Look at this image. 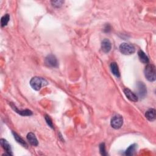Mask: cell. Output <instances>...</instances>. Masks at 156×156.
<instances>
[{"instance_id":"cell-18","label":"cell","mask_w":156,"mask_h":156,"mask_svg":"<svg viewBox=\"0 0 156 156\" xmlns=\"http://www.w3.org/2000/svg\"><path fill=\"white\" fill-rule=\"evenodd\" d=\"M100 153L102 155H106V148H105V144L104 143H101L100 145Z\"/></svg>"},{"instance_id":"cell-1","label":"cell","mask_w":156,"mask_h":156,"mask_svg":"<svg viewBox=\"0 0 156 156\" xmlns=\"http://www.w3.org/2000/svg\"><path fill=\"white\" fill-rule=\"evenodd\" d=\"M48 84V82L47 80L41 77H34L30 81V85L32 88L37 91L40 90L43 87L47 85Z\"/></svg>"},{"instance_id":"cell-14","label":"cell","mask_w":156,"mask_h":156,"mask_svg":"<svg viewBox=\"0 0 156 156\" xmlns=\"http://www.w3.org/2000/svg\"><path fill=\"white\" fill-rule=\"evenodd\" d=\"M12 108L14 109V111H15L17 113L23 115V116H30L32 114V112L30 111V110H23V111H19L18 109L16 108V107L12 106Z\"/></svg>"},{"instance_id":"cell-13","label":"cell","mask_w":156,"mask_h":156,"mask_svg":"<svg viewBox=\"0 0 156 156\" xmlns=\"http://www.w3.org/2000/svg\"><path fill=\"white\" fill-rule=\"evenodd\" d=\"M138 57L140 60V61L143 63H148L149 62V58L146 54L142 50H139L138 52Z\"/></svg>"},{"instance_id":"cell-7","label":"cell","mask_w":156,"mask_h":156,"mask_svg":"<svg viewBox=\"0 0 156 156\" xmlns=\"http://www.w3.org/2000/svg\"><path fill=\"white\" fill-rule=\"evenodd\" d=\"M124 93L126 96L128 98L130 101H134V102H137L138 101V98L137 95H135L134 93H133L131 90L128 89H125L124 90Z\"/></svg>"},{"instance_id":"cell-15","label":"cell","mask_w":156,"mask_h":156,"mask_svg":"<svg viewBox=\"0 0 156 156\" xmlns=\"http://www.w3.org/2000/svg\"><path fill=\"white\" fill-rule=\"evenodd\" d=\"M13 135L14 136V138L16 140V141L18 142L19 143H20V144H21L22 146H23L24 147H27V144H26V143L25 142V140H23V138H21L18 134H16V133L13 132Z\"/></svg>"},{"instance_id":"cell-11","label":"cell","mask_w":156,"mask_h":156,"mask_svg":"<svg viewBox=\"0 0 156 156\" xmlns=\"http://www.w3.org/2000/svg\"><path fill=\"white\" fill-rule=\"evenodd\" d=\"M146 118L150 121H154L155 120V111L154 109H150L145 113Z\"/></svg>"},{"instance_id":"cell-10","label":"cell","mask_w":156,"mask_h":156,"mask_svg":"<svg viewBox=\"0 0 156 156\" xmlns=\"http://www.w3.org/2000/svg\"><path fill=\"white\" fill-rule=\"evenodd\" d=\"M27 139L30 143L33 146H37L38 145V140L35 135V134L32 132L29 133L27 135Z\"/></svg>"},{"instance_id":"cell-5","label":"cell","mask_w":156,"mask_h":156,"mask_svg":"<svg viewBox=\"0 0 156 156\" xmlns=\"http://www.w3.org/2000/svg\"><path fill=\"white\" fill-rule=\"evenodd\" d=\"M137 94L138 96L140 98H143L147 93L146 87L144 85L143 82H138L137 85Z\"/></svg>"},{"instance_id":"cell-8","label":"cell","mask_w":156,"mask_h":156,"mask_svg":"<svg viewBox=\"0 0 156 156\" xmlns=\"http://www.w3.org/2000/svg\"><path fill=\"white\" fill-rule=\"evenodd\" d=\"M112 48V45L110 40L106 38L103 40L101 43V49L103 52L107 53L111 51Z\"/></svg>"},{"instance_id":"cell-16","label":"cell","mask_w":156,"mask_h":156,"mask_svg":"<svg viewBox=\"0 0 156 156\" xmlns=\"http://www.w3.org/2000/svg\"><path fill=\"white\" fill-rule=\"evenodd\" d=\"M137 149V145L135 144H132L128 149H126V151H125V154L127 155H131L134 154V153L136 151Z\"/></svg>"},{"instance_id":"cell-2","label":"cell","mask_w":156,"mask_h":156,"mask_svg":"<svg viewBox=\"0 0 156 156\" xmlns=\"http://www.w3.org/2000/svg\"><path fill=\"white\" fill-rule=\"evenodd\" d=\"M144 76L150 82L155 80V67L152 64H148L144 69Z\"/></svg>"},{"instance_id":"cell-6","label":"cell","mask_w":156,"mask_h":156,"mask_svg":"<svg viewBox=\"0 0 156 156\" xmlns=\"http://www.w3.org/2000/svg\"><path fill=\"white\" fill-rule=\"evenodd\" d=\"M46 65L50 67H57L58 66V62L54 55H48L45 59Z\"/></svg>"},{"instance_id":"cell-20","label":"cell","mask_w":156,"mask_h":156,"mask_svg":"<svg viewBox=\"0 0 156 156\" xmlns=\"http://www.w3.org/2000/svg\"><path fill=\"white\" fill-rule=\"evenodd\" d=\"M63 3H64V1H51V3L53 4V5H54V6L57 7V8L60 7Z\"/></svg>"},{"instance_id":"cell-19","label":"cell","mask_w":156,"mask_h":156,"mask_svg":"<svg viewBox=\"0 0 156 156\" xmlns=\"http://www.w3.org/2000/svg\"><path fill=\"white\" fill-rule=\"evenodd\" d=\"M45 120L47 121V124H48V126L51 128H53V122H52V120L51 119V118L48 116V115H45Z\"/></svg>"},{"instance_id":"cell-21","label":"cell","mask_w":156,"mask_h":156,"mask_svg":"<svg viewBox=\"0 0 156 156\" xmlns=\"http://www.w3.org/2000/svg\"><path fill=\"white\" fill-rule=\"evenodd\" d=\"M111 26H110L109 25H106V27L104 28V31L106 32H109L110 31H111Z\"/></svg>"},{"instance_id":"cell-12","label":"cell","mask_w":156,"mask_h":156,"mask_svg":"<svg viewBox=\"0 0 156 156\" xmlns=\"http://www.w3.org/2000/svg\"><path fill=\"white\" fill-rule=\"evenodd\" d=\"M111 70L113 74H114L115 76H117V78H119L120 76V74L119 71L117 63L115 62H112L111 64Z\"/></svg>"},{"instance_id":"cell-4","label":"cell","mask_w":156,"mask_h":156,"mask_svg":"<svg viewBox=\"0 0 156 156\" xmlns=\"http://www.w3.org/2000/svg\"><path fill=\"white\" fill-rule=\"evenodd\" d=\"M111 124L113 128L115 129H120L123 124V118L120 115H115L112 118Z\"/></svg>"},{"instance_id":"cell-3","label":"cell","mask_w":156,"mask_h":156,"mask_svg":"<svg viewBox=\"0 0 156 156\" xmlns=\"http://www.w3.org/2000/svg\"><path fill=\"white\" fill-rule=\"evenodd\" d=\"M120 51L124 55H131L135 53V48L132 45L123 43L120 46Z\"/></svg>"},{"instance_id":"cell-17","label":"cell","mask_w":156,"mask_h":156,"mask_svg":"<svg viewBox=\"0 0 156 156\" xmlns=\"http://www.w3.org/2000/svg\"><path fill=\"white\" fill-rule=\"evenodd\" d=\"M10 20V16L9 14H5L1 18V26L4 27L5 26H6L8 23V22Z\"/></svg>"},{"instance_id":"cell-9","label":"cell","mask_w":156,"mask_h":156,"mask_svg":"<svg viewBox=\"0 0 156 156\" xmlns=\"http://www.w3.org/2000/svg\"><path fill=\"white\" fill-rule=\"evenodd\" d=\"M0 143H1L2 147L4 148L5 151H6V153L8 154V155H12V149H11V147H10V145L9 144V143L4 139L0 140Z\"/></svg>"}]
</instances>
